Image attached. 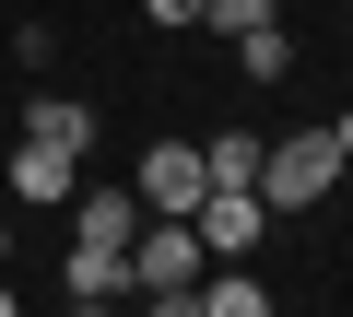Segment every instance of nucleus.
<instances>
[{
  "label": "nucleus",
  "instance_id": "4",
  "mask_svg": "<svg viewBox=\"0 0 353 317\" xmlns=\"http://www.w3.org/2000/svg\"><path fill=\"white\" fill-rule=\"evenodd\" d=\"M189 235H201V259H259V235H271V200H259V188H201Z\"/></svg>",
  "mask_w": 353,
  "mask_h": 317
},
{
  "label": "nucleus",
  "instance_id": "7",
  "mask_svg": "<svg viewBox=\"0 0 353 317\" xmlns=\"http://www.w3.org/2000/svg\"><path fill=\"white\" fill-rule=\"evenodd\" d=\"M59 212H71V247H130V223H141L130 188H71Z\"/></svg>",
  "mask_w": 353,
  "mask_h": 317
},
{
  "label": "nucleus",
  "instance_id": "1",
  "mask_svg": "<svg viewBox=\"0 0 353 317\" xmlns=\"http://www.w3.org/2000/svg\"><path fill=\"white\" fill-rule=\"evenodd\" d=\"M341 165H353V129H341V118H318V129H283V141H259V200H271V223L318 212V200L341 188Z\"/></svg>",
  "mask_w": 353,
  "mask_h": 317
},
{
  "label": "nucleus",
  "instance_id": "12",
  "mask_svg": "<svg viewBox=\"0 0 353 317\" xmlns=\"http://www.w3.org/2000/svg\"><path fill=\"white\" fill-rule=\"evenodd\" d=\"M283 0H201V36H248V24H271Z\"/></svg>",
  "mask_w": 353,
  "mask_h": 317
},
{
  "label": "nucleus",
  "instance_id": "17",
  "mask_svg": "<svg viewBox=\"0 0 353 317\" xmlns=\"http://www.w3.org/2000/svg\"><path fill=\"white\" fill-rule=\"evenodd\" d=\"M0 259H12V223H0Z\"/></svg>",
  "mask_w": 353,
  "mask_h": 317
},
{
  "label": "nucleus",
  "instance_id": "13",
  "mask_svg": "<svg viewBox=\"0 0 353 317\" xmlns=\"http://www.w3.org/2000/svg\"><path fill=\"white\" fill-rule=\"evenodd\" d=\"M153 24H176V36H201V0H141Z\"/></svg>",
  "mask_w": 353,
  "mask_h": 317
},
{
  "label": "nucleus",
  "instance_id": "5",
  "mask_svg": "<svg viewBox=\"0 0 353 317\" xmlns=\"http://www.w3.org/2000/svg\"><path fill=\"white\" fill-rule=\"evenodd\" d=\"M71 188H83V153H71V141H36V129H24V141H12V212H59Z\"/></svg>",
  "mask_w": 353,
  "mask_h": 317
},
{
  "label": "nucleus",
  "instance_id": "9",
  "mask_svg": "<svg viewBox=\"0 0 353 317\" xmlns=\"http://www.w3.org/2000/svg\"><path fill=\"white\" fill-rule=\"evenodd\" d=\"M24 129H36V141H71V153H94V106H83V94H36V106H24Z\"/></svg>",
  "mask_w": 353,
  "mask_h": 317
},
{
  "label": "nucleus",
  "instance_id": "8",
  "mask_svg": "<svg viewBox=\"0 0 353 317\" xmlns=\"http://www.w3.org/2000/svg\"><path fill=\"white\" fill-rule=\"evenodd\" d=\"M201 177L212 188H259V129H212L201 141Z\"/></svg>",
  "mask_w": 353,
  "mask_h": 317
},
{
  "label": "nucleus",
  "instance_id": "6",
  "mask_svg": "<svg viewBox=\"0 0 353 317\" xmlns=\"http://www.w3.org/2000/svg\"><path fill=\"white\" fill-rule=\"evenodd\" d=\"M189 305H201V317H283V305H271V282H259L248 259H212V270L189 282Z\"/></svg>",
  "mask_w": 353,
  "mask_h": 317
},
{
  "label": "nucleus",
  "instance_id": "15",
  "mask_svg": "<svg viewBox=\"0 0 353 317\" xmlns=\"http://www.w3.org/2000/svg\"><path fill=\"white\" fill-rule=\"evenodd\" d=\"M71 317H130V294H71Z\"/></svg>",
  "mask_w": 353,
  "mask_h": 317
},
{
  "label": "nucleus",
  "instance_id": "16",
  "mask_svg": "<svg viewBox=\"0 0 353 317\" xmlns=\"http://www.w3.org/2000/svg\"><path fill=\"white\" fill-rule=\"evenodd\" d=\"M0 317H24V294H12V282H0Z\"/></svg>",
  "mask_w": 353,
  "mask_h": 317
},
{
  "label": "nucleus",
  "instance_id": "14",
  "mask_svg": "<svg viewBox=\"0 0 353 317\" xmlns=\"http://www.w3.org/2000/svg\"><path fill=\"white\" fill-rule=\"evenodd\" d=\"M141 317H201V305H189V282H176V294H141Z\"/></svg>",
  "mask_w": 353,
  "mask_h": 317
},
{
  "label": "nucleus",
  "instance_id": "11",
  "mask_svg": "<svg viewBox=\"0 0 353 317\" xmlns=\"http://www.w3.org/2000/svg\"><path fill=\"white\" fill-rule=\"evenodd\" d=\"M71 294H130V247H71Z\"/></svg>",
  "mask_w": 353,
  "mask_h": 317
},
{
  "label": "nucleus",
  "instance_id": "10",
  "mask_svg": "<svg viewBox=\"0 0 353 317\" xmlns=\"http://www.w3.org/2000/svg\"><path fill=\"white\" fill-rule=\"evenodd\" d=\"M236 71H248V83H283V71H294V47H283V12L236 36Z\"/></svg>",
  "mask_w": 353,
  "mask_h": 317
},
{
  "label": "nucleus",
  "instance_id": "2",
  "mask_svg": "<svg viewBox=\"0 0 353 317\" xmlns=\"http://www.w3.org/2000/svg\"><path fill=\"white\" fill-rule=\"evenodd\" d=\"M201 188H212V177H201V141H189V129H165V141H141V188H130L141 212H165V223H189V212H201Z\"/></svg>",
  "mask_w": 353,
  "mask_h": 317
},
{
  "label": "nucleus",
  "instance_id": "3",
  "mask_svg": "<svg viewBox=\"0 0 353 317\" xmlns=\"http://www.w3.org/2000/svg\"><path fill=\"white\" fill-rule=\"evenodd\" d=\"M201 270H212V259H201L189 223H165V212L130 223V294H176V282H201Z\"/></svg>",
  "mask_w": 353,
  "mask_h": 317
}]
</instances>
